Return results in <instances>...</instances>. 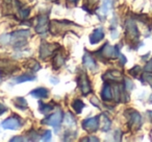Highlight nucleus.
I'll use <instances>...</instances> for the list:
<instances>
[{"instance_id":"22","label":"nucleus","mask_w":152,"mask_h":142,"mask_svg":"<svg viewBox=\"0 0 152 142\" xmlns=\"http://www.w3.org/2000/svg\"><path fill=\"white\" fill-rule=\"evenodd\" d=\"M102 117H103V119H102V131L106 132L108 131V129H110V125H112V121L110 120V118H108L107 116H106L105 114L102 115Z\"/></svg>"},{"instance_id":"2","label":"nucleus","mask_w":152,"mask_h":142,"mask_svg":"<svg viewBox=\"0 0 152 142\" xmlns=\"http://www.w3.org/2000/svg\"><path fill=\"white\" fill-rule=\"evenodd\" d=\"M100 53V57L103 59H116L120 55V51H119V47H113L110 46L108 43H105V44L102 46V48L100 49V51H98Z\"/></svg>"},{"instance_id":"13","label":"nucleus","mask_w":152,"mask_h":142,"mask_svg":"<svg viewBox=\"0 0 152 142\" xmlns=\"http://www.w3.org/2000/svg\"><path fill=\"white\" fill-rule=\"evenodd\" d=\"M122 73L120 71H117V70H110L105 74L103 75V79H108L110 82H120L122 79Z\"/></svg>"},{"instance_id":"17","label":"nucleus","mask_w":152,"mask_h":142,"mask_svg":"<svg viewBox=\"0 0 152 142\" xmlns=\"http://www.w3.org/2000/svg\"><path fill=\"white\" fill-rule=\"evenodd\" d=\"M14 102H15V107L20 110H26L28 108V104H27V102L24 97H17L14 99Z\"/></svg>"},{"instance_id":"15","label":"nucleus","mask_w":152,"mask_h":142,"mask_svg":"<svg viewBox=\"0 0 152 142\" xmlns=\"http://www.w3.org/2000/svg\"><path fill=\"white\" fill-rule=\"evenodd\" d=\"M113 9V0H102V7L99 11V14L102 15V19L108 15L110 10Z\"/></svg>"},{"instance_id":"27","label":"nucleus","mask_w":152,"mask_h":142,"mask_svg":"<svg viewBox=\"0 0 152 142\" xmlns=\"http://www.w3.org/2000/svg\"><path fill=\"white\" fill-rule=\"evenodd\" d=\"M51 139V132L50 131H45L44 135L42 136V140L43 141H48Z\"/></svg>"},{"instance_id":"11","label":"nucleus","mask_w":152,"mask_h":142,"mask_svg":"<svg viewBox=\"0 0 152 142\" xmlns=\"http://www.w3.org/2000/svg\"><path fill=\"white\" fill-rule=\"evenodd\" d=\"M83 63L86 67L89 68L92 71H96V70H97V64H96L95 60L93 59V57H92L89 52L85 53V55H83Z\"/></svg>"},{"instance_id":"23","label":"nucleus","mask_w":152,"mask_h":142,"mask_svg":"<svg viewBox=\"0 0 152 142\" xmlns=\"http://www.w3.org/2000/svg\"><path fill=\"white\" fill-rule=\"evenodd\" d=\"M142 79H144V82H146L152 88V72H146L145 71V73L142 75Z\"/></svg>"},{"instance_id":"10","label":"nucleus","mask_w":152,"mask_h":142,"mask_svg":"<svg viewBox=\"0 0 152 142\" xmlns=\"http://www.w3.org/2000/svg\"><path fill=\"white\" fill-rule=\"evenodd\" d=\"M103 38H104L103 29H102L101 27L96 28V29L93 30V32H92L91 36H90V42H91V44L95 45V44H97V43H99L100 41L103 40Z\"/></svg>"},{"instance_id":"30","label":"nucleus","mask_w":152,"mask_h":142,"mask_svg":"<svg viewBox=\"0 0 152 142\" xmlns=\"http://www.w3.org/2000/svg\"><path fill=\"white\" fill-rule=\"evenodd\" d=\"M25 138L24 137H22V138H20V136H17V137H15V138H12L11 139V141L13 142V141H25Z\"/></svg>"},{"instance_id":"1","label":"nucleus","mask_w":152,"mask_h":142,"mask_svg":"<svg viewBox=\"0 0 152 142\" xmlns=\"http://www.w3.org/2000/svg\"><path fill=\"white\" fill-rule=\"evenodd\" d=\"M30 36V32L28 29L16 30L11 34H4L0 37V44L12 45V46L21 47L24 46L27 39Z\"/></svg>"},{"instance_id":"18","label":"nucleus","mask_w":152,"mask_h":142,"mask_svg":"<svg viewBox=\"0 0 152 142\" xmlns=\"http://www.w3.org/2000/svg\"><path fill=\"white\" fill-rule=\"evenodd\" d=\"M72 108H73V110L75 111V113L80 114L83 109L85 108V104H83V100L75 99V100H73V102H72Z\"/></svg>"},{"instance_id":"21","label":"nucleus","mask_w":152,"mask_h":142,"mask_svg":"<svg viewBox=\"0 0 152 142\" xmlns=\"http://www.w3.org/2000/svg\"><path fill=\"white\" fill-rule=\"evenodd\" d=\"M64 62H65V57H64L61 53H58V54H56V57H54V60H53V67H54L55 69H58L64 64Z\"/></svg>"},{"instance_id":"16","label":"nucleus","mask_w":152,"mask_h":142,"mask_svg":"<svg viewBox=\"0 0 152 142\" xmlns=\"http://www.w3.org/2000/svg\"><path fill=\"white\" fill-rule=\"evenodd\" d=\"M30 95L36 98H42L43 99V98H47L49 96V90L43 87L37 88V89L32 90V91L30 92Z\"/></svg>"},{"instance_id":"28","label":"nucleus","mask_w":152,"mask_h":142,"mask_svg":"<svg viewBox=\"0 0 152 142\" xmlns=\"http://www.w3.org/2000/svg\"><path fill=\"white\" fill-rule=\"evenodd\" d=\"M125 85H126V89L131 90L133 88V84L130 81H128V79H125Z\"/></svg>"},{"instance_id":"9","label":"nucleus","mask_w":152,"mask_h":142,"mask_svg":"<svg viewBox=\"0 0 152 142\" xmlns=\"http://www.w3.org/2000/svg\"><path fill=\"white\" fill-rule=\"evenodd\" d=\"M48 30V17L46 15H41L38 18V23L36 25V32L43 35Z\"/></svg>"},{"instance_id":"25","label":"nucleus","mask_w":152,"mask_h":142,"mask_svg":"<svg viewBox=\"0 0 152 142\" xmlns=\"http://www.w3.org/2000/svg\"><path fill=\"white\" fill-rule=\"evenodd\" d=\"M140 72H141V67H140V66H134V67L129 70V73H130L133 77H137Z\"/></svg>"},{"instance_id":"34","label":"nucleus","mask_w":152,"mask_h":142,"mask_svg":"<svg viewBox=\"0 0 152 142\" xmlns=\"http://www.w3.org/2000/svg\"><path fill=\"white\" fill-rule=\"evenodd\" d=\"M149 102H152V95L150 96V98H149Z\"/></svg>"},{"instance_id":"31","label":"nucleus","mask_w":152,"mask_h":142,"mask_svg":"<svg viewBox=\"0 0 152 142\" xmlns=\"http://www.w3.org/2000/svg\"><path fill=\"white\" fill-rule=\"evenodd\" d=\"M83 141H99V139L94 138V136H91V137L88 138V139H83Z\"/></svg>"},{"instance_id":"8","label":"nucleus","mask_w":152,"mask_h":142,"mask_svg":"<svg viewBox=\"0 0 152 142\" xmlns=\"http://www.w3.org/2000/svg\"><path fill=\"white\" fill-rule=\"evenodd\" d=\"M1 125L5 129H19L22 127V122H21V119L18 116H12L10 118L5 119L1 123Z\"/></svg>"},{"instance_id":"20","label":"nucleus","mask_w":152,"mask_h":142,"mask_svg":"<svg viewBox=\"0 0 152 142\" xmlns=\"http://www.w3.org/2000/svg\"><path fill=\"white\" fill-rule=\"evenodd\" d=\"M39 110H40V112L43 113V114H47V113H49L50 111L53 110V106L48 104H44V102H40V104H39Z\"/></svg>"},{"instance_id":"26","label":"nucleus","mask_w":152,"mask_h":142,"mask_svg":"<svg viewBox=\"0 0 152 142\" xmlns=\"http://www.w3.org/2000/svg\"><path fill=\"white\" fill-rule=\"evenodd\" d=\"M144 70H145L146 72H152V57H151V60H150V61L147 62V64H146Z\"/></svg>"},{"instance_id":"24","label":"nucleus","mask_w":152,"mask_h":142,"mask_svg":"<svg viewBox=\"0 0 152 142\" xmlns=\"http://www.w3.org/2000/svg\"><path fill=\"white\" fill-rule=\"evenodd\" d=\"M28 64H29L28 67H29L31 70H34V72H36V71H39V70L41 69V65L37 61H34V60H30V61L28 62Z\"/></svg>"},{"instance_id":"5","label":"nucleus","mask_w":152,"mask_h":142,"mask_svg":"<svg viewBox=\"0 0 152 142\" xmlns=\"http://www.w3.org/2000/svg\"><path fill=\"white\" fill-rule=\"evenodd\" d=\"M128 125L132 129H140L142 125V116L137 111L131 110L128 113Z\"/></svg>"},{"instance_id":"4","label":"nucleus","mask_w":152,"mask_h":142,"mask_svg":"<svg viewBox=\"0 0 152 142\" xmlns=\"http://www.w3.org/2000/svg\"><path fill=\"white\" fill-rule=\"evenodd\" d=\"M126 37L130 40H137L140 37V32L137 29V26L135 24L134 20L129 19L126 21Z\"/></svg>"},{"instance_id":"32","label":"nucleus","mask_w":152,"mask_h":142,"mask_svg":"<svg viewBox=\"0 0 152 142\" xmlns=\"http://www.w3.org/2000/svg\"><path fill=\"white\" fill-rule=\"evenodd\" d=\"M69 2H71V3H76V2H77V0H69Z\"/></svg>"},{"instance_id":"29","label":"nucleus","mask_w":152,"mask_h":142,"mask_svg":"<svg viewBox=\"0 0 152 142\" xmlns=\"http://www.w3.org/2000/svg\"><path fill=\"white\" fill-rule=\"evenodd\" d=\"M7 111V108L5 106H3L2 104H0V115H2L3 113H5Z\"/></svg>"},{"instance_id":"14","label":"nucleus","mask_w":152,"mask_h":142,"mask_svg":"<svg viewBox=\"0 0 152 142\" xmlns=\"http://www.w3.org/2000/svg\"><path fill=\"white\" fill-rule=\"evenodd\" d=\"M101 97L104 102H110L114 98V93H113V89L110 87V84H104L103 89L101 91Z\"/></svg>"},{"instance_id":"12","label":"nucleus","mask_w":152,"mask_h":142,"mask_svg":"<svg viewBox=\"0 0 152 142\" xmlns=\"http://www.w3.org/2000/svg\"><path fill=\"white\" fill-rule=\"evenodd\" d=\"M55 50V47L48 43H43L40 47V57L42 59H46L50 54H52Z\"/></svg>"},{"instance_id":"19","label":"nucleus","mask_w":152,"mask_h":142,"mask_svg":"<svg viewBox=\"0 0 152 142\" xmlns=\"http://www.w3.org/2000/svg\"><path fill=\"white\" fill-rule=\"evenodd\" d=\"M36 79V77L31 74H23V75H20V77H16L15 79V83L16 84H20V83H23V82H31Z\"/></svg>"},{"instance_id":"7","label":"nucleus","mask_w":152,"mask_h":142,"mask_svg":"<svg viewBox=\"0 0 152 142\" xmlns=\"http://www.w3.org/2000/svg\"><path fill=\"white\" fill-rule=\"evenodd\" d=\"M100 116H94L91 118H87L83 121V129L88 132H95L99 127Z\"/></svg>"},{"instance_id":"33","label":"nucleus","mask_w":152,"mask_h":142,"mask_svg":"<svg viewBox=\"0 0 152 142\" xmlns=\"http://www.w3.org/2000/svg\"><path fill=\"white\" fill-rule=\"evenodd\" d=\"M148 114H149V115H150V117L152 118V111H149V112H148Z\"/></svg>"},{"instance_id":"3","label":"nucleus","mask_w":152,"mask_h":142,"mask_svg":"<svg viewBox=\"0 0 152 142\" xmlns=\"http://www.w3.org/2000/svg\"><path fill=\"white\" fill-rule=\"evenodd\" d=\"M63 112L61 110H58L57 112H55L54 114L50 115L48 116L47 118L43 119L42 120V123L43 124H47V125H51V127H54L55 129H58L61 123L63 122Z\"/></svg>"},{"instance_id":"6","label":"nucleus","mask_w":152,"mask_h":142,"mask_svg":"<svg viewBox=\"0 0 152 142\" xmlns=\"http://www.w3.org/2000/svg\"><path fill=\"white\" fill-rule=\"evenodd\" d=\"M78 86L81 90V93H83L85 96L89 95V94L92 92L91 83H90L89 77H88V75L86 74L85 72L81 73L80 77H78Z\"/></svg>"}]
</instances>
